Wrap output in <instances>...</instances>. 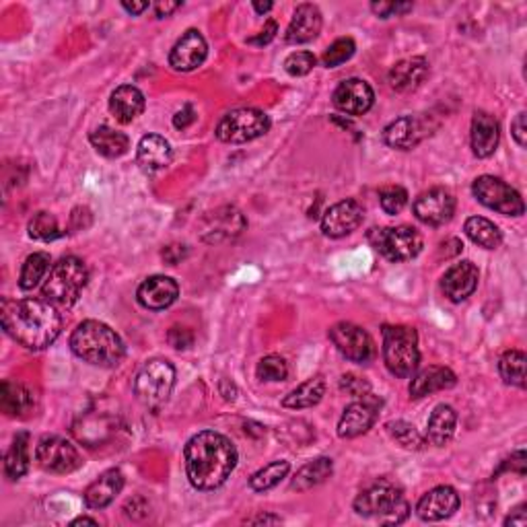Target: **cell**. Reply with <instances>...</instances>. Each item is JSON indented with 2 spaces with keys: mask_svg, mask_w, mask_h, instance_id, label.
Returning <instances> with one entry per match:
<instances>
[{
  "mask_svg": "<svg viewBox=\"0 0 527 527\" xmlns=\"http://www.w3.org/2000/svg\"><path fill=\"white\" fill-rule=\"evenodd\" d=\"M0 321L5 332L29 350L48 349L62 332V318L46 299H3Z\"/></svg>",
  "mask_w": 527,
  "mask_h": 527,
  "instance_id": "obj_1",
  "label": "cell"
},
{
  "mask_svg": "<svg viewBox=\"0 0 527 527\" xmlns=\"http://www.w3.org/2000/svg\"><path fill=\"white\" fill-rule=\"evenodd\" d=\"M186 476L196 491H215L223 486L237 465V449L227 436L202 431L187 441Z\"/></svg>",
  "mask_w": 527,
  "mask_h": 527,
  "instance_id": "obj_2",
  "label": "cell"
},
{
  "mask_svg": "<svg viewBox=\"0 0 527 527\" xmlns=\"http://www.w3.org/2000/svg\"><path fill=\"white\" fill-rule=\"evenodd\" d=\"M71 350L81 360L95 367H116L124 357L122 338L108 323L87 320L71 336Z\"/></svg>",
  "mask_w": 527,
  "mask_h": 527,
  "instance_id": "obj_3",
  "label": "cell"
},
{
  "mask_svg": "<svg viewBox=\"0 0 527 527\" xmlns=\"http://www.w3.org/2000/svg\"><path fill=\"white\" fill-rule=\"evenodd\" d=\"M355 511L363 517H375L383 525H400L410 515V504L402 488L389 480H379L357 496Z\"/></svg>",
  "mask_w": 527,
  "mask_h": 527,
  "instance_id": "obj_4",
  "label": "cell"
},
{
  "mask_svg": "<svg viewBox=\"0 0 527 527\" xmlns=\"http://www.w3.org/2000/svg\"><path fill=\"white\" fill-rule=\"evenodd\" d=\"M87 281L89 270L85 262L69 255V258H62L50 268L46 283L42 287V295L52 305L69 310L79 301L82 289L87 287Z\"/></svg>",
  "mask_w": 527,
  "mask_h": 527,
  "instance_id": "obj_5",
  "label": "cell"
},
{
  "mask_svg": "<svg viewBox=\"0 0 527 527\" xmlns=\"http://www.w3.org/2000/svg\"><path fill=\"white\" fill-rule=\"evenodd\" d=\"M383 360L396 378H410L420 363L418 334L408 326H383Z\"/></svg>",
  "mask_w": 527,
  "mask_h": 527,
  "instance_id": "obj_6",
  "label": "cell"
},
{
  "mask_svg": "<svg viewBox=\"0 0 527 527\" xmlns=\"http://www.w3.org/2000/svg\"><path fill=\"white\" fill-rule=\"evenodd\" d=\"M176 386V369L165 359H153L140 369L134 379V396L149 408H159L168 402Z\"/></svg>",
  "mask_w": 527,
  "mask_h": 527,
  "instance_id": "obj_7",
  "label": "cell"
},
{
  "mask_svg": "<svg viewBox=\"0 0 527 527\" xmlns=\"http://www.w3.org/2000/svg\"><path fill=\"white\" fill-rule=\"evenodd\" d=\"M367 239L389 262H408L423 252V235L408 225L371 229Z\"/></svg>",
  "mask_w": 527,
  "mask_h": 527,
  "instance_id": "obj_8",
  "label": "cell"
},
{
  "mask_svg": "<svg viewBox=\"0 0 527 527\" xmlns=\"http://www.w3.org/2000/svg\"><path fill=\"white\" fill-rule=\"evenodd\" d=\"M270 130V118L260 110L241 108L223 116L216 126V139L229 145H244L264 137Z\"/></svg>",
  "mask_w": 527,
  "mask_h": 527,
  "instance_id": "obj_9",
  "label": "cell"
},
{
  "mask_svg": "<svg viewBox=\"0 0 527 527\" xmlns=\"http://www.w3.org/2000/svg\"><path fill=\"white\" fill-rule=\"evenodd\" d=\"M472 192L476 196L480 205L494 210L504 216H522L525 213V205L522 194L507 182L494 176H480L474 179Z\"/></svg>",
  "mask_w": 527,
  "mask_h": 527,
  "instance_id": "obj_10",
  "label": "cell"
},
{
  "mask_svg": "<svg viewBox=\"0 0 527 527\" xmlns=\"http://www.w3.org/2000/svg\"><path fill=\"white\" fill-rule=\"evenodd\" d=\"M35 459L42 470L52 474H71L79 470L82 465V459L79 449L72 446L71 441L62 439V436H43L35 447Z\"/></svg>",
  "mask_w": 527,
  "mask_h": 527,
  "instance_id": "obj_11",
  "label": "cell"
},
{
  "mask_svg": "<svg viewBox=\"0 0 527 527\" xmlns=\"http://www.w3.org/2000/svg\"><path fill=\"white\" fill-rule=\"evenodd\" d=\"M330 340L340 352L352 363H371L375 357V342L363 328L350 321H340L336 326L330 328Z\"/></svg>",
  "mask_w": 527,
  "mask_h": 527,
  "instance_id": "obj_12",
  "label": "cell"
},
{
  "mask_svg": "<svg viewBox=\"0 0 527 527\" xmlns=\"http://www.w3.org/2000/svg\"><path fill=\"white\" fill-rule=\"evenodd\" d=\"M414 216L428 227H441L455 215V198L443 187H431L418 196L412 205Z\"/></svg>",
  "mask_w": 527,
  "mask_h": 527,
  "instance_id": "obj_13",
  "label": "cell"
},
{
  "mask_svg": "<svg viewBox=\"0 0 527 527\" xmlns=\"http://www.w3.org/2000/svg\"><path fill=\"white\" fill-rule=\"evenodd\" d=\"M379 408L381 400H378L371 391L360 396V400L346 406L340 423H338V435L342 439H355V436L365 435L375 425V420H378Z\"/></svg>",
  "mask_w": 527,
  "mask_h": 527,
  "instance_id": "obj_14",
  "label": "cell"
},
{
  "mask_svg": "<svg viewBox=\"0 0 527 527\" xmlns=\"http://www.w3.org/2000/svg\"><path fill=\"white\" fill-rule=\"evenodd\" d=\"M365 218V208L359 200H342L330 206L321 216V231L328 237H346L360 227Z\"/></svg>",
  "mask_w": 527,
  "mask_h": 527,
  "instance_id": "obj_15",
  "label": "cell"
},
{
  "mask_svg": "<svg viewBox=\"0 0 527 527\" xmlns=\"http://www.w3.org/2000/svg\"><path fill=\"white\" fill-rule=\"evenodd\" d=\"M208 43L198 29H187L169 52V64L173 71L190 72L206 60Z\"/></svg>",
  "mask_w": 527,
  "mask_h": 527,
  "instance_id": "obj_16",
  "label": "cell"
},
{
  "mask_svg": "<svg viewBox=\"0 0 527 527\" xmlns=\"http://www.w3.org/2000/svg\"><path fill=\"white\" fill-rule=\"evenodd\" d=\"M245 218L237 208H216L215 213H208L202 221V239L206 244H221V241L237 237L245 229Z\"/></svg>",
  "mask_w": 527,
  "mask_h": 527,
  "instance_id": "obj_17",
  "label": "cell"
},
{
  "mask_svg": "<svg viewBox=\"0 0 527 527\" xmlns=\"http://www.w3.org/2000/svg\"><path fill=\"white\" fill-rule=\"evenodd\" d=\"M375 103V93L369 82L349 79L338 85L334 91V105L346 116H363Z\"/></svg>",
  "mask_w": 527,
  "mask_h": 527,
  "instance_id": "obj_18",
  "label": "cell"
},
{
  "mask_svg": "<svg viewBox=\"0 0 527 527\" xmlns=\"http://www.w3.org/2000/svg\"><path fill=\"white\" fill-rule=\"evenodd\" d=\"M177 297H179L177 283L173 281V278L163 276V274L147 278V281L142 283L137 291L139 303L150 311L168 310V307L176 303Z\"/></svg>",
  "mask_w": 527,
  "mask_h": 527,
  "instance_id": "obj_19",
  "label": "cell"
},
{
  "mask_svg": "<svg viewBox=\"0 0 527 527\" xmlns=\"http://www.w3.org/2000/svg\"><path fill=\"white\" fill-rule=\"evenodd\" d=\"M480 273L472 262L464 260L451 266L446 274H443L441 289L446 292V297L454 303H462L468 297L474 295V291L478 289Z\"/></svg>",
  "mask_w": 527,
  "mask_h": 527,
  "instance_id": "obj_20",
  "label": "cell"
},
{
  "mask_svg": "<svg viewBox=\"0 0 527 527\" xmlns=\"http://www.w3.org/2000/svg\"><path fill=\"white\" fill-rule=\"evenodd\" d=\"M459 509V494L451 486H436L417 504V515L423 522H443Z\"/></svg>",
  "mask_w": 527,
  "mask_h": 527,
  "instance_id": "obj_21",
  "label": "cell"
},
{
  "mask_svg": "<svg viewBox=\"0 0 527 527\" xmlns=\"http://www.w3.org/2000/svg\"><path fill=\"white\" fill-rule=\"evenodd\" d=\"M472 150L478 159H486V157L494 155L496 147H499L501 128L494 116L488 111H476L472 118Z\"/></svg>",
  "mask_w": 527,
  "mask_h": 527,
  "instance_id": "obj_22",
  "label": "cell"
},
{
  "mask_svg": "<svg viewBox=\"0 0 527 527\" xmlns=\"http://www.w3.org/2000/svg\"><path fill=\"white\" fill-rule=\"evenodd\" d=\"M425 134L426 132L423 120L417 116H402L388 124L386 130H383V140H386V145L391 149L410 150L423 140Z\"/></svg>",
  "mask_w": 527,
  "mask_h": 527,
  "instance_id": "obj_23",
  "label": "cell"
},
{
  "mask_svg": "<svg viewBox=\"0 0 527 527\" xmlns=\"http://www.w3.org/2000/svg\"><path fill=\"white\" fill-rule=\"evenodd\" d=\"M321 11L315 5H299L295 14H292L291 24L287 27V35L284 40L289 43H307L315 40L321 32Z\"/></svg>",
  "mask_w": 527,
  "mask_h": 527,
  "instance_id": "obj_24",
  "label": "cell"
},
{
  "mask_svg": "<svg viewBox=\"0 0 527 527\" xmlns=\"http://www.w3.org/2000/svg\"><path fill=\"white\" fill-rule=\"evenodd\" d=\"M122 488H124V474L116 468H111L108 472H103L100 478L93 480L91 484L87 486L82 499H85V504L89 509H105L108 504L116 501V496L122 493Z\"/></svg>",
  "mask_w": 527,
  "mask_h": 527,
  "instance_id": "obj_25",
  "label": "cell"
},
{
  "mask_svg": "<svg viewBox=\"0 0 527 527\" xmlns=\"http://www.w3.org/2000/svg\"><path fill=\"white\" fill-rule=\"evenodd\" d=\"M455 383H457V378L449 367L433 365V367L423 369V371H420L417 378L412 379L408 391H410V398H414V400H420V398L436 394V391L451 389L455 386Z\"/></svg>",
  "mask_w": 527,
  "mask_h": 527,
  "instance_id": "obj_26",
  "label": "cell"
},
{
  "mask_svg": "<svg viewBox=\"0 0 527 527\" xmlns=\"http://www.w3.org/2000/svg\"><path fill=\"white\" fill-rule=\"evenodd\" d=\"M173 159L171 145L159 134H147L137 147V161L145 171L155 173L168 168Z\"/></svg>",
  "mask_w": 527,
  "mask_h": 527,
  "instance_id": "obj_27",
  "label": "cell"
},
{
  "mask_svg": "<svg viewBox=\"0 0 527 527\" xmlns=\"http://www.w3.org/2000/svg\"><path fill=\"white\" fill-rule=\"evenodd\" d=\"M110 111L120 124H130L145 111V95L134 85L118 87L110 97Z\"/></svg>",
  "mask_w": 527,
  "mask_h": 527,
  "instance_id": "obj_28",
  "label": "cell"
},
{
  "mask_svg": "<svg viewBox=\"0 0 527 527\" xmlns=\"http://www.w3.org/2000/svg\"><path fill=\"white\" fill-rule=\"evenodd\" d=\"M428 74V62L423 56H414L400 60L394 69L389 71V85L396 91L406 93L417 89L420 82L426 79Z\"/></svg>",
  "mask_w": 527,
  "mask_h": 527,
  "instance_id": "obj_29",
  "label": "cell"
},
{
  "mask_svg": "<svg viewBox=\"0 0 527 527\" xmlns=\"http://www.w3.org/2000/svg\"><path fill=\"white\" fill-rule=\"evenodd\" d=\"M457 426V412L449 404H439L431 412L426 423V439L436 447L447 446L454 439Z\"/></svg>",
  "mask_w": 527,
  "mask_h": 527,
  "instance_id": "obj_30",
  "label": "cell"
},
{
  "mask_svg": "<svg viewBox=\"0 0 527 527\" xmlns=\"http://www.w3.org/2000/svg\"><path fill=\"white\" fill-rule=\"evenodd\" d=\"M332 472H334V464L330 457L311 459L310 464H305L303 468L295 474V478H292L291 482V488L297 493L311 491V488L323 484V482L332 476Z\"/></svg>",
  "mask_w": 527,
  "mask_h": 527,
  "instance_id": "obj_31",
  "label": "cell"
},
{
  "mask_svg": "<svg viewBox=\"0 0 527 527\" xmlns=\"http://www.w3.org/2000/svg\"><path fill=\"white\" fill-rule=\"evenodd\" d=\"M34 402V394L25 386L13 381L3 383V389H0V406H3L6 417H25L27 412H32Z\"/></svg>",
  "mask_w": 527,
  "mask_h": 527,
  "instance_id": "obj_32",
  "label": "cell"
},
{
  "mask_svg": "<svg viewBox=\"0 0 527 527\" xmlns=\"http://www.w3.org/2000/svg\"><path fill=\"white\" fill-rule=\"evenodd\" d=\"M89 140H91L97 153L108 157V159H118V157L126 155L128 149H130V139L110 126L97 128V130L89 134Z\"/></svg>",
  "mask_w": 527,
  "mask_h": 527,
  "instance_id": "obj_33",
  "label": "cell"
},
{
  "mask_svg": "<svg viewBox=\"0 0 527 527\" xmlns=\"http://www.w3.org/2000/svg\"><path fill=\"white\" fill-rule=\"evenodd\" d=\"M465 235L484 250H496L503 244V233L493 221L484 216H470L464 225Z\"/></svg>",
  "mask_w": 527,
  "mask_h": 527,
  "instance_id": "obj_34",
  "label": "cell"
},
{
  "mask_svg": "<svg viewBox=\"0 0 527 527\" xmlns=\"http://www.w3.org/2000/svg\"><path fill=\"white\" fill-rule=\"evenodd\" d=\"M323 394H326V383H323L321 378H311L305 383H301L297 389H292L291 394L283 400V406L284 408H292V410L313 408L315 404L321 402Z\"/></svg>",
  "mask_w": 527,
  "mask_h": 527,
  "instance_id": "obj_35",
  "label": "cell"
},
{
  "mask_svg": "<svg viewBox=\"0 0 527 527\" xmlns=\"http://www.w3.org/2000/svg\"><path fill=\"white\" fill-rule=\"evenodd\" d=\"M29 470V435L21 433L14 436L11 449L5 455V474L11 480L24 478Z\"/></svg>",
  "mask_w": 527,
  "mask_h": 527,
  "instance_id": "obj_36",
  "label": "cell"
},
{
  "mask_svg": "<svg viewBox=\"0 0 527 527\" xmlns=\"http://www.w3.org/2000/svg\"><path fill=\"white\" fill-rule=\"evenodd\" d=\"M50 254L46 252H35L25 260L24 268L19 274V287L24 291H34L43 278L50 273Z\"/></svg>",
  "mask_w": 527,
  "mask_h": 527,
  "instance_id": "obj_37",
  "label": "cell"
},
{
  "mask_svg": "<svg viewBox=\"0 0 527 527\" xmlns=\"http://www.w3.org/2000/svg\"><path fill=\"white\" fill-rule=\"evenodd\" d=\"M291 464L284 462V459H276V462L264 465L262 470H258L250 478V486L255 493H266L270 488H274L281 484V482L289 476Z\"/></svg>",
  "mask_w": 527,
  "mask_h": 527,
  "instance_id": "obj_38",
  "label": "cell"
},
{
  "mask_svg": "<svg viewBox=\"0 0 527 527\" xmlns=\"http://www.w3.org/2000/svg\"><path fill=\"white\" fill-rule=\"evenodd\" d=\"M499 373L507 386L525 388V352L507 350L499 360Z\"/></svg>",
  "mask_w": 527,
  "mask_h": 527,
  "instance_id": "obj_39",
  "label": "cell"
},
{
  "mask_svg": "<svg viewBox=\"0 0 527 527\" xmlns=\"http://www.w3.org/2000/svg\"><path fill=\"white\" fill-rule=\"evenodd\" d=\"M386 428H388L391 439H394L398 446L404 447V449L420 451L426 446L425 436L420 435L417 428H414V425L406 423V420H391V423L386 425Z\"/></svg>",
  "mask_w": 527,
  "mask_h": 527,
  "instance_id": "obj_40",
  "label": "cell"
},
{
  "mask_svg": "<svg viewBox=\"0 0 527 527\" xmlns=\"http://www.w3.org/2000/svg\"><path fill=\"white\" fill-rule=\"evenodd\" d=\"M355 52H357L355 40H352V37H340V40H336L332 46L323 52L321 62L326 69H336V66L349 62V60L355 56Z\"/></svg>",
  "mask_w": 527,
  "mask_h": 527,
  "instance_id": "obj_41",
  "label": "cell"
},
{
  "mask_svg": "<svg viewBox=\"0 0 527 527\" xmlns=\"http://www.w3.org/2000/svg\"><path fill=\"white\" fill-rule=\"evenodd\" d=\"M62 235V231L58 227V221L54 215L50 213H37L29 221V237L37 241H52Z\"/></svg>",
  "mask_w": 527,
  "mask_h": 527,
  "instance_id": "obj_42",
  "label": "cell"
},
{
  "mask_svg": "<svg viewBox=\"0 0 527 527\" xmlns=\"http://www.w3.org/2000/svg\"><path fill=\"white\" fill-rule=\"evenodd\" d=\"M255 375L262 381H284L289 375V367L283 357L270 355L260 360L258 367H255Z\"/></svg>",
  "mask_w": 527,
  "mask_h": 527,
  "instance_id": "obj_43",
  "label": "cell"
},
{
  "mask_svg": "<svg viewBox=\"0 0 527 527\" xmlns=\"http://www.w3.org/2000/svg\"><path fill=\"white\" fill-rule=\"evenodd\" d=\"M379 202H381L383 213L398 215V213H402L406 205H408V192L400 186L383 187L379 194Z\"/></svg>",
  "mask_w": 527,
  "mask_h": 527,
  "instance_id": "obj_44",
  "label": "cell"
},
{
  "mask_svg": "<svg viewBox=\"0 0 527 527\" xmlns=\"http://www.w3.org/2000/svg\"><path fill=\"white\" fill-rule=\"evenodd\" d=\"M315 66V56L311 52H295L287 60H284V71H287L291 77H305L310 74Z\"/></svg>",
  "mask_w": 527,
  "mask_h": 527,
  "instance_id": "obj_45",
  "label": "cell"
},
{
  "mask_svg": "<svg viewBox=\"0 0 527 527\" xmlns=\"http://www.w3.org/2000/svg\"><path fill=\"white\" fill-rule=\"evenodd\" d=\"M168 340H169V344L173 346V349L186 350V349H190V346L194 344V334L187 328L173 326L169 330V334H168Z\"/></svg>",
  "mask_w": 527,
  "mask_h": 527,
  "instance_id": "obj_46",
  "label": "cell"
},
{
  "mask_svg": "<svg viewBox=\"0 0 527 527\" xmlns=\"http://www.w3.org/2000/svg\"><path fill=\"white\" fill-rule=\"evenodd\" d=\"M371 11L381 19H389V17H394V14L412 11V5L410 3H373Z\"/></svg>",
  "mask_w": 527,
  "mask_h": 527,
  "instance_id": "obj_47",
  "label": "cell"
},
{
  "mask_svg": "<svg viewBox=\"0 0 527 527\" xmlns=\"http://www.w3.org/2000/svg\"><path fill=\"white\" fill-rule=\"evenodd\" d=\"M340 388L346 391V394H350V396H365L369 394V383L365 379H360L357 378V375H344V378L340 379Z\"/></svg>",
  "mask_w": 527,
  "mask_h": 527,
  "instance_id": "obj_48",
  "label": "cell"
},
{
  "mask_svg": "<svg viewBox=\"0 0 527 527\" xmlns=\"http://www.w3.org/2000/svg\"><path fill=\"white\" fill-rule=\"evenodd\" d=\"M278 34V25H276V21H266V25H264L262 32L258 35H254L247 40V43H254V46H266V43H270L276 37Z\"/></svg>",
  "mask_w": 527,
  "mask_h": 527,
  "instance_id": "obj_49",
  "label": "cell"
},
{
  "mask_svg": "<svg viewBox=\"0 0 527 527\" xmlns=\"http://www.w3.org/2000/svg\"><path fill=\"white\" fill-rule=\"evenodd\" d=\"M194 122H196V110L192 108V105H184V108L173 116V126H176L177 130H186V128L192 126Z\"/></svg>",
  "mask_w": 527,
  "mask_h": 527,
  "instance_id": "obj_50",
  "label": "cell"
},
{
  "mask_svg": "<svg viewBox=\"0 0 527 527\" xmlns=\"http://www.w3.org/2000/svg\"><path fill=\"white\" fill-rule=\"evenodd\" d=\"M511 134H513V139L519 147H525L527 145V128H525V111H522L515 120L513 124H511Z\"/></svg>",
  "mask_w": 527,
  "mask_h": 527,
  "instance_id": "obj_51",
  "label": "cell"
},
{
  "mask_svg": "<svg viewBox=\"0 0 527 527\" xmlns=\"http://www.w3.org/2000/svg\"><path fill=\"white\" fill-rule=\"evenodd\" d=\"M186 254H187L186 245H169L163 250V258H165V262H169L171 266H176L179 260L186 258Z\"/></svg>",
  "mask_w": 527,
  "mask_h": 527,
  "instance_id": "obj_52",
  "label": "cell"
},
{
  "mask_svg": "<svg viewBox=\"0 0 527 527\" xmlns=\"http://www.w3.org/2000/svg\"><path fill=\"white\" fill-rule=\"evenodd\" d=\"M517 470L519 474H525V451H517V454L511 455V459L503 464V470Z\"/></svg>",
  "mask_w": 527,
  "mask_h": 527,
  "instance_id": "obj_53",
  "label": "cell"
},
{
  "mask_svg": "<svg viewBox=\"0 0 527 527\" xmlns=\"http://www.w3.org/2000/svg\"><path fill=\"white\" fill-rule=\"evenodd\" d=\"M179 6H182V3H169V0H161V3H157L155 5V14H157V19H165V17H169L171 13H176Z\"/></svg>",
  "mask_w": 527,
  "mask_h": 527,
  "instance_id": "obj_54",
  "label": "cell"
},
{
  "mask_svg": "<svg viewBox=\"0 0 527 527\" xmlns=\"http://www.w3.org/2000/svg\"><path fill=\"white\" fill-rule=\"evenodd\" d=\"M504 525H517V527H523V525H527V513H525V507H519V509H515V513L513 515H509L507 519H504Z\"/></svg>",
  "mask_w": 527,
  "mask_h": 527,
  "instance_id": "obj_55",
  "label": "cell"
},
{
  "mask_svg": "<svg viewBox=\"0 0 527 527\" xmlns=\"http://www.w3.org/2000/svg\"><path fill=\"white\" fill-rule=\"evenodd\" d=\"M247 523L250 525H266V523H281V517H276V515H258V517H252V519H247Z\"/></svg>",
  "mask_w": 527,
  "mask_h": 527,
  "instance_id": "obj_56",
  "label": "cell"
},
{
  "mask_svg": "<svg viewBox=\"0 0 527 527\" xmlns=\"http://www.w3.org/2000/svg\"><path fill=\"white\" fill-rule=\"evenodd\" d=\"M122 6L130 14H140V13H145L150 5L142 0V3H122Z\"/></svg>",
  "mask_w": 527,
  "mask_h": 527,
  "instance_id": "obj_57",
  "label": "cell"
},
{
  "mask_svg": "<svg viewBox=\"0 0 527 527\" xmlns=\"http://www.w3.org/2000/svg\"><path fill=\"white\" fill-rule=\"evenodd\" d=\"M71 525L72 527L74 525H100V522H97V519H93V517H79V519H74Z\"/></svg>",
  "mask_w": 527,
  "mask_h": 527,
  "instance_id": "obj_58",
  "label": "cell"
},
{
  "mask_svg": "<svg viewBox=\"0 0 527 527\" xmlns=\"http://www.w3.org/2000/svg\"><path fill=\"white\" fill-rule=\"evenodd\" d=\"M254 9L258 11V13H268L270 9H273V3H258V0H255Z\"/></svg>",
  "mask_w": 527,
  "mask_h": 527,
  "instance_id": "obj_59",
  "label": "cell"
}]
</instances>
